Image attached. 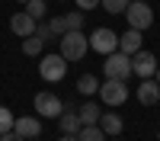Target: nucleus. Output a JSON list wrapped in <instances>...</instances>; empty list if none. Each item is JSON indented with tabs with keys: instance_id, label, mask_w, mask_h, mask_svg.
<instances>
[{
	"instance_id": "26",
	"label": "nucleus",
	"mask_w": 160,
	"mask_h": 141,
	"mask_svg": "<svg viewBox=\"0 0 160 141\" xmlns=\"http://www.w3.org/2000/svg\"><path fill=\"white\" fill-rule=\"evenodd\" d=\"M61 141H77V135H61Z\"/></svg>"
},
{
	"instance_id": "14",
	"label": "nucleus",
	"mask_w": 160,
	"mask_h": 141,
	"mask_svg": "<svg viewBox=\"0 0 160 141\" xmlns=\"http://www.w3.org/2000/svg\"><path fill=\"white\" fill-rule=\"evenodd\" d=\"M58 125H61V135H77L80 128H83V122H80L77 109H68V106H64V112L58 115Z\"/></svg>"
},
{
	"instance_id": "27",
	"label": "nucleus",
	"mask_w": 160,
	"mask_h": 141,
	"mask_svg": "<svg viewBox=\"0 0 160 141\" xmlns=\"http://www.w3.org/2000/svg\"><path fill=\"white\" fill-rule=\"evenodd\" d=\"M154 80H157V83H160V68H157V71H154Z\"/></svg>"
},
{
	"instance_id": "12",
	"label": "nucleus",
	"mask_w": 160,
	"mask_h": 141,
	"mask_svg": "<svg viewBox=\"0 0 160 141\" xmlns=\"http://www.w3.org/2000/svg\"><path fill=\"white\" fill-rule=\"evenodd\" d=\"M35 26H38V19H32L26 10H22V13H13V16H10V29L16 32L19 38H26V35H35Z\"/></svg>"
},
{
	"instance_id": "3",
	"label": "nucleus",
	"mask_w": 160,
	"mask_h": 141,
	"mask_svg": "<svg viewBox=\"0 0 160 141\" xmlns=\"http://www.w3.org/2000/svg\"><path fill=\"white\" fill-rule=\"evenodd\" d=\"M61 58H68V61H80L90 51V38L83 32H64L61 35Z\"/></svg>"
},
{
	"instance_id": "5",
	"label": "nucleus",
	"mask_w": 160,
	"mask_h": 141,
	"mask_svg": "<svg viewBox=\"0 0 160 141\" xmlns=\"http://www.w3.org/2000/svg\"><path fill=\"white\" fill-rule=\"evenodd\" d=\"M99 96H102L106 106L118 109V106L128 103V83L125 80H109V77H106V83H99Z\"/></svg>"
},
{
	"instance_id": "17",
	"label": "nucleus",
	"mask_w": 160,
	"mask_h": 141,
	"mask_svg": "<svg viewBox=\"0 0 160 141\" xmlns=\"http://www.w3.org/2000/svg\"><path fill=\"white\" fill-rule=\"evenodd\" d=\"M42 51H45V38H38V35H26L22 38V55L35 58V55H42Z\"/></svg>"
},
{
	"instance_id": "8",
	"label": "nucleus",
	"mask_w": 160,
	"mask_h": 141,
	"mask_svg": "<svg viewBox=\"0 0 160 141\" xmlns=\"http://www.w3.org/2000/svg\"><path fill=\"white\" fill-rule=\"evenodd\" d=\"M160 68V64H157V58H154V51H135V55H131V74H135V77H141V80H144V77H154V71Z\"/></svg>"
},
{
	"instance_id": "10",
	"label": "nucleus",
	"mask_w": 160,
	"mask_h": 141,
	"mask_svg": "<svg viewBox=\"0 0 160 141\" xmlns=\"http://www.w3.org/2000/svg\"><path fill=\"white\" fill-rule=\"evenodd\" d=\"M64 32H68L64 16H51L48 23H38V26H35V35H38V38H45V42H51V38H61Z\"/></svg>"
},
{
	"instance_id": "19",
	"label": "nucleus",
	"mask_w": 160,
	"mask_h": 141,
	"mask_svg": "<svg viewBox=\"0 0 160 141\" xmlns=\"http://www.w3.org/2000/svg\"><path fill=\"white\" fill-rule=\"evenodd\" d=\"M77 141H106V132L99 125H83L77 132Z\"/></svg>"
},
{
	"instance_id": "13",
	"label": "nucleus",
	"mask_w": 160,
	"mask_h": 141,
	"mask_svg": "<svg viewBox=\"0 0 160 141\" xmlns=\"http://www.w3.org/2000/svg\"><path fill=\"white\" fill-rule=\"evenodd\" d=\"M141 48H144V35H141L138 29H131V26H128V32L118 35V51H125V55H135V51H141Z\"/></svg>"
},
{
	"instance_id": "23",
	"label": "nucleus",
	"mask_w": 160,
	"mask_h": 141,
	"mask_svg": "<svg viewBox=\"0 0 160 141\" xmlns=\"http://www.w3.org/2000/svg\"><path fill=\"white\" fill-rule=\"evenodd\" d=\"M131 3V0H99V7L106 13H125V7Z\"/></svg>"
},
{
	"instance_id": "25",
	"label": "nucleus",
	"mask_w": 160,
	"mask_h": 141,
	"mask_svg": "<svg viewBox=\"0 0 160 141\" xmlns=\"http://www.w3.org/2000/svg\"><path fill=\"white\" fill-rule=\"evenodd\" d=\"M0 141H26V138L16 135V132H3V135H0Z\"/></svg>"
},
{
	"instance_id": "18",
	"label": "nucleus",
	"mask_w": 160,
	"mask_h": 141,
	"mask_svg": "<svg viewBox=\"0 0 160 141\" xmlns=\"http://www.w3.org/2000/svg\"><path fill=\"white\" fill-rule=\"evenodd\" d=\"M77 90H80L83 96H93V93H99V80H96V74H83V77L77 80Z\"/></svg>"
},
{
	"instance_id": "6",
	"label": "nucleus",
	"mask_w": 160,
	"mask_h": 141,
	"mask_svg": "<svg viewBox=\"0 0 160 141\" xmlns=\"http://www.w3.org/2000/svg\"><path fill=\"white\" fill-rule=\"evenodd\" d=\"M90 48L96 51V55H112V51H118V32H112V29H106V26H99L96 32L90 35Z\"/></svg>"
},
{
	"instance_id": "11",
	"label": "nucleus",
	"mask_w": 160,
	"mask_h": 141,
	"mask_svg": "<svg viewBox=\"0 0 160 141\" xmlns=\"http://www.w3.org/2000/svg\"><path fill=\"white\" fill-rule=\"evenodd\" d=\"M138 103L141 106H157L160 103V83L154 80V77H144V80L138 83Z\"/></svg>"
},
{
	"instance_id": "22",
	"label": "nucleus",
	"mask_w": 160,
	"mask_h": 141,
	"mask_svg": "<svg viewBox=\"0 0 160 141\" xmlns=\"http://www.w3.org/2000/svg\"><path fill=\"white\" fill-rule=\"evenodd\" d=\"M45 7H48L45 0H29V3H26V13H29L32 19H42L45 16Z\"/></svg>"
},
{
	"instance_id": "20",
	"label": "nucleus",
	"mask_w": 160,
	"mask_h": 141,
	"mask_svg": "<svg viewBox=\"0 0 160 141\" xmlns=\"http://www.w3.org/2000/svg\"><path fill=\"white\" fill-rule=\"evenodd\" d=\"M64 26H68V32H80V29H83V10L64 13Z\"/></svg>"
},
{
	"instance_id": "2",
	"label": "nucleus",
	"mask_w": 160,
	"mask_h": 141,
	"mask_svg": "<svg viewBox=\"0 0 160 141\" xmlns=\"http://www.w3.org/2000/svg\"><path fill=\"white\" fill-rule=\"evenodd\" d=\"M102 74L109 77V80H128V77H131V55H125V51H112V55H106Z\"/></svg>"
},
{
	"instance_id": "9",
	"label": "nucleus",
	"mask_w": 160,
	"mask_h": 141,
	"mask_svg": "<svg viewBox=\"0 0 160 141\" xmlns=\"http://www.w3.org/2000/svg\"><path fill=\"white\" fill-rule=\"evenodd\" d=\"M13 132L22 135L26 141H32V138L42 135V122H38V115H19V119L13 122Z\"/></svg>"
},
{
	"instance_id": "28",
	"label": "nucleus",
	"mask_w": 160,
	"mask_h": 141,
	"mask_svg": "<svg viewBox=\"0 0 160 141\" xmlns=\"http://www.w3.org/2000/svg\"><path fill=\"white\" fill-rule=\"evenodd\" d=\"M16 3H29V0H16Z\"/></svg>"
},
{
	"instance_id": "1",
	"label": "nucleus",
	"mask_w": 160,
	"mask_h": 141,
	"mask_svg": "<svg viewBox=\"0 0 160 141\" xmlns=\"http://www.w3.org/2000/svg\"><path fill=\"white\" fill-rule=\"evenodd\" d=\"M125 19H128L131 29L144 32V29L154 26V7L148 3V0H131V3L125 7Z\"/></svg>"
},
{
	"instance_id": "21",
	"label": "nucleus",
	"mask_w": 160,
	"mask_h": 141,
	"mask_svg": "<svg viewBox=\"0 0 160 141\" xmlns=\"http://www.w3.org/2000/svg\"><path fill=\"white\" fill-rule=\"evenodd\" d=\"M13 122H16V115H13L7 106H0V135H3V132H13Z\"/></svg>"
},
{
	"instance_id": "24",
	"label": "nucleus",
	"mask_w": 160,
	"mask_h": 141,
	"mask_svg": "<svg viewBox=\"0 0 160 141\" xmlns=\"http://www.w3.org/2000/svg\"><path fill=\"white\" fill-rule=\"evenodd\" d=\"M77 7L87 13V10H96V7H99V0H77Z\"/></svg>"
},
{
	"instance_id": "16",
	"label": "nucleus",
	"mask_w": 160,
	"mask_h": 141,
	"mask_svg": "<svg viewBox=\"0 0 160 141\" xmlns=\"http://www.w3.org/2000/svg\"><path fill=\"white\" fill-rule=\"evenodd\" d=\"M77 115H80V122H83V125H99V115H102V109L96 106V103H83V106L77 109Z\"/></svg>"
},
{
	"instance_id": "15",
	"label": "nucleus",
	"mask_w": 160,
	"mask_h": 141,
	"mask_svg": "<svg viewBox=\"0 0 160 141\" xmlns=\"http://www.w3.org/2000/svg\"><path fill=\"white\" fill-rule=\"evenodd\" d=\"M99 128H102V132L106 135H122V128H125V122H122V115H118V112H102L99 115Z\"/></svg>"
},
{
	"instance_id": "4",
	"label": "nucleus",
	"mask_w": 160,
	"mask_h": 141,
	"mask_svg": "<svg viewBox=\"0 0 160 141\" xmlns=\"http://www.w3.org/2000/svg\"><path fill=\"white\" fill-rule=\"evenodd\" d=\"M38 74H42L45 83L64 80V74H68V58H61V51L58 55H45L42 61H38Z\"/></svg>"
},
{
	"instance_id": "7",
	"label": "nucleus",
	"mask_w": 160,
	"mask_h": 141,
	"mask_svg": "<svg viewBox=\"0 0 160 141\" xmlns=\"http://www.w3.org/2000/svg\"><path fill=\"white\" fill-rule=\"evenodd\" d=\"M35 112L42 115V119H58V115L64 112V103H61V96L42 90V93H35Z\"/></svg>"
},
{
	"instance_id": "29",
	"label": "nucleus",
	"mask_w": 160,
	"mask_h": 141,
	"mask_svg": "<svg viewBox=\"0 0 160 141\" xmlns=\"http://www.w3.org/2000/svg\"><path fill=\"white\" fill-rule=\"evenodd\" d=\"M112 141H118V138H112Z\"/></svg>"
}]
</instances>
